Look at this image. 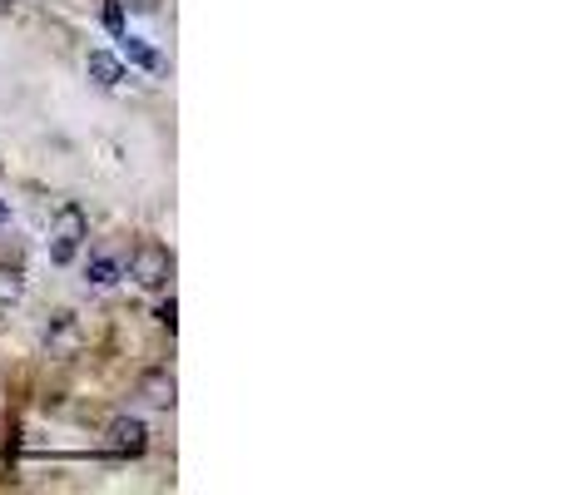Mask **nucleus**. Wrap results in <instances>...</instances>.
<instances>
[{"mask_svg":"<svg viewBox=\"0 0 565 495\" xmlns=\"http://www.w3.org/2000/svg\"><path fill=\"white\" fill-rule=\"evenodd\" d=\"M50 342H75V312H55V322H50Z\"/></svg>","mask_w":565,"mask_h":495,"instance_id":"obj_9","label":"nucleus"},{"mask_svg":"<svg viewBox=\"0 0 565 495\" xmlns=\"http://www.w3.org/2000/svg\"><path fill=\"white\" fill-rule=\"evenodd\" d=\"M110 446L120 451V456H144V451H149V426H144L139 416H114L110 421Z\"/></svg>","mask_w":565,"mask_h":495,"instance_id":"obj_3","label":"nucleus"},{"mask_svg":"<svg viewBox=\"0 0 565 495\" xmlns=\"http://www.w3.org/2000/svg\"><path fill=\"white\" fill-rule=\"evenodd\" d=\"M114 40H120V55L129 60V65H139V70H159V55H154V50L144 45L139 35H129V30H120V35H114Z\"/></svg>","mask_w":565,"mask_h":495,"instance_id":"obj_6","label":"nucleus"},{"mask_svg":"<svg viewBox=\"0 0 565 495\" xmlns=\"http://www.w3.org/2000/svg\"><path fill=\"white\" fill-rule=\"evenodd\" d=\"M10 224V204H0V228H5Z\"/></svg>","mask_w":565,"mask_h":495,"instance_id":"obj_12","label":"nucleus"},{"mask_svg":"<svg viewBox=\"0 0 565 495\" xmlns=\"http://www.w3.org/2000/svg\"><path fill=\"white\" fill-rule=\"evenodd\" d=\"M85 278L94 282V288H110V282H120V258H104V252H100V258H90V262H85Z\"/></svg>","mask_w":565,"mask_h":495,"instance_id":"obj_7","label":"nucleus"},{"mask_svg":"<svg viewBox=\"0 0 565 495\" xmlns=\"http://www.w3.org/2000/svg\"><path fill=\"white\" fill-rule=\"evenodd\" d=\"M85 70H90V80L100 84V90H114V84L124 80V60H120V55H110V50H90Z\"/></svg>","mask_w":565,"mask_h":495,"instance_id":"obj_5","label":"nucleus"},{"mask_svg":"<svg viewBox=\"0 0 565 495\" xmlns=\"http://www.w3.org/2000/svg\"><path fill=\"white\" fill-rule=\"evenodd\" d=\"M50 238H55V243H50V262H60V268H65V262L75 258V248L90 238L85 208H80V204H60V208H55V228H50Z\"/></svg>","mask_w":565,"mask_h":495,"instance_id":"obj_1","label":"nucleus"},{"mask_svg":"<svg viewBox=\"0 0 565 495\" xmlns=\"http://www.w3.org/2000/svg\"><path fill=\"white\" fill-rule=\"evenodd\" d=\"M139 396L149 406H164L169 412L174 402H179V382H174V372H164V366H154V372L139 376Z\"/></svg>","mask_w":565,"mask_h":495,"instance_id":"obj_4","label":"nucleus"},{"mask_svg":"<svg viewBox=\"0 0 565 495\" xmlns=\"http://www.w3.org/2000/svg\"><path fill=\"white\" fill-rule=\"evenodd\" d=\"M154 318H159V328H169V332H174V322H179V302H174V298H169V302H159V308H154Z\"/></svg>","mask_w":565,"mask_h":495,"instance_id":"obj_11","label":"nucleus"},{"mask_svg":"<svg viewBox=\"0 0 565 495\" xmlns=\"http://www.w3.org/2000/svg\"><path fill=\"white\" fill-rule=\"evenodd\" d=\"M20 292H25V282H20L15 268H0V308H15Z\"/></svg>","mask_w":565,"mask_h":495,"instance_id":"obj_8","label":"nucleus"},{"mask_svg":"<svg viewBox=\"0 0 565 495\" xmlns=\"http://www.w3.org/2000/svg\"><path fill=\"white\" fill-rule=\"evenodd\" d=\"M169 272H174L169 248H159V243H139V248L129 252V278L139 282V288H164V282H169Z\"/></svg>","mask_w":565,"mask_h":495,"instance_id":"obj_2","label":"nucleus"},{"mask_svg":"<svg viewBox=\"0 0 565 495\" xmlns=\"http://www.w3.org/2000/svg\"><path fill=\"white\" fill-rule=\"evenodd\" d=\"M104 25H110L114 35L124 30V0H110V5H104Z\"/></svg>","mask_w":565,"mask_h":495,"instance_id":"obj_10","label":"nucleus"}]
</instances>
